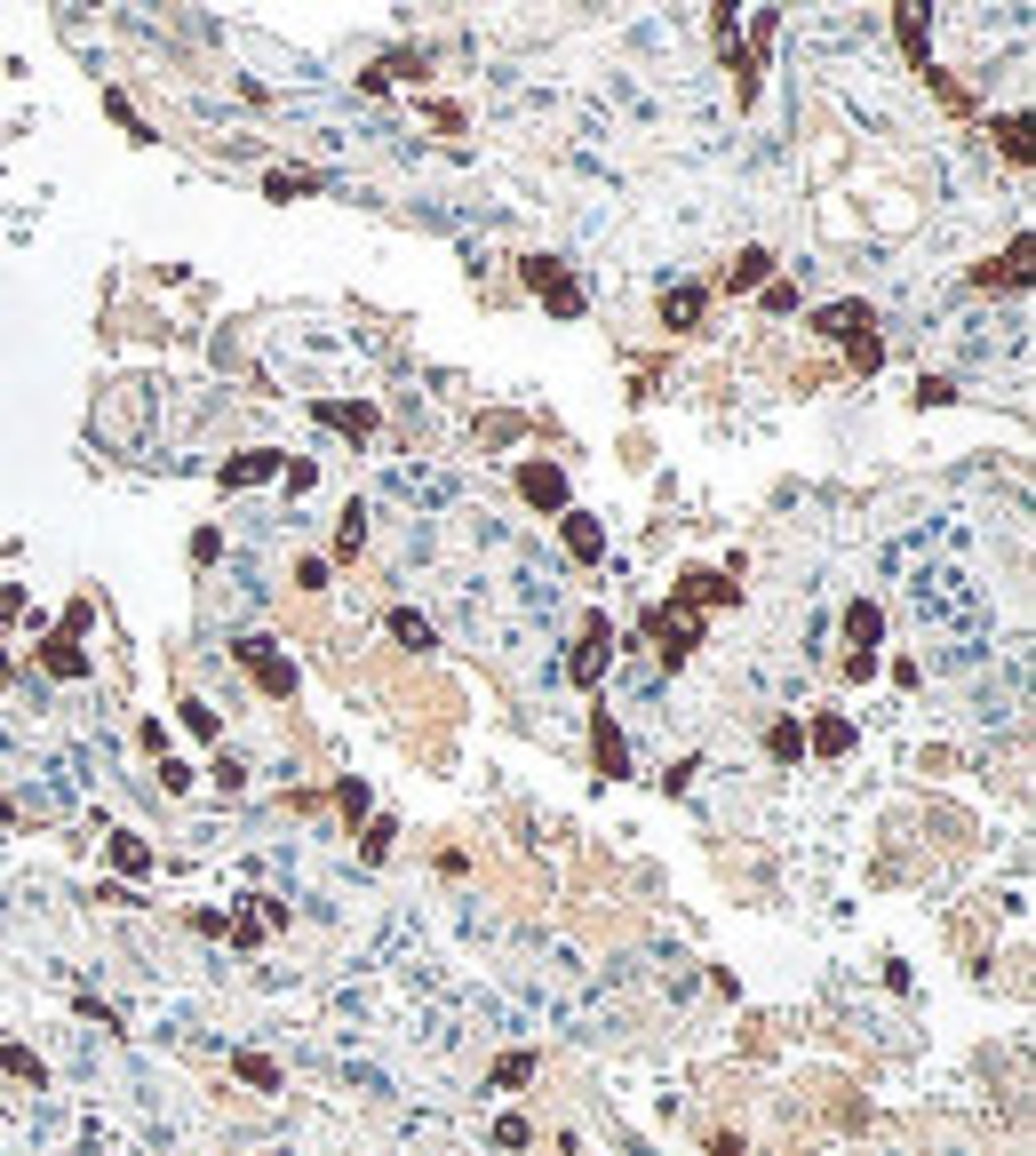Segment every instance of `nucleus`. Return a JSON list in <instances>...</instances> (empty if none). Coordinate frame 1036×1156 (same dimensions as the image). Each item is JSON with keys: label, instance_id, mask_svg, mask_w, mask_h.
<instances>
[{"label": "nucleus", "instance_id": "obj_3", "mask_svg": "<svg viewBox=\"0 0 1036 1156\" xmlns=\"http://www.w3.org/2000/svg\"><path fill=\"white\" fill-rule=\"evenodd\" d=\"M622 766H630L622 733H614V726H598V774H606V782H622Z\"/></svg>", "mask_w": 1036, "mask_h": 1156}, {"label": "nucleus", "instance_id": "obj_7", "mask_svg": "<svg viewBox=\"0 0 1036 1156\" xmlns=\"http://www.w3.org/2000/svg\"><path fill=\"white\" fill-rule=\"evenodd\" d=\"M518 486H527V495H534V503H558V495H567V486H558V471H543V463H534V471H527V479H518Z\"/></svg>", "mask_w": 1036, "mask_h": 1156}, {"label": "nucleus", "instance_id": "obj_2", "mask_svg": "<svg viewBox=\"0 0 1036 1156\" xmlns=\"http://www.w3.org/2000/svg\"><path fill=\"white\" fill-rule=\"evenodd\" d=\"M247 662H256V678L272 686V694H287V686H296V671H287V662H272V654H263V638H247Z\"/></svg>", "mask_w": 1036, "mask_h": 1156}, {"label": "nucleus", "instance_id": "obj_13", "mask_svg": "<svg viewBox=\"0 0 1036 1156\" xmlns=\"http://www.w3.org/2000/svg\"><path fill=\"white\" fill-rule=\"evenodd\" d=\"M717 25H734V0H717Z\"/></svg>", "mask_w": 1036, "mask_h": 1156}, {"label": "nucleus", "instance_id": "obj_1", "mask_svg": "<svg viewBox=\"0 0 1036 1156\" xmlns=\"http://www.w3.org/2000/svg\"><path fill=\"white\" fill-rule=\"evenodd\" d=\"M694 638H702V630H694V614H662V654H670V662H686Z\"/></svg>", "mask_w": 1036, "mask_h": 1156}, {"label": "nucleus", "instance_id": "obj_8", "mask_svg": "<svg viewBox=\"0 0 1036 1156\" xmlns=\"http://www.w3.org/2000/svg\"><path fill=\"white\" fill-rule=\"evenodd\" d=\"M567 543H574V559H598V526L591 519H567Z\"/></svg>", "mask_w": 1036, "mask_h": 1156}, {"label": "nucleus", "instance_id": "obj_6", "mask_svg": "<svg viewBox=\"0 0 1036 1156\" xmlns=\"http://www.w3.org/2000/svg\"><path fill=\"white\" fill-rule=\"evenodd\" d=\"M678 598H702V607H717V598H734V590L717 583V574H686V583H678Z\"/></svg>", "mask_w": 1036, "mask_h": 1156}, {"label": "nucleus", "instance_id": "obj_10", "mask_svg": "<svg viewBox=\"0 0 1036 1156\" xmlns=\"http://www.w3.org/2000/svg\"><path fill=\"white\" fill-rule=\"evenodd\" d=\"M845 630L861 638V647H877V607H853V614H845Z\"/></svg>", "mask_w": 1036, "mask_h": 1156}, {"label": "nucleus", "instance_id": "obj_11", "mask_svg": "<svg viewBox=\"0 0 1036 1156\" xmlns=\"http://www.w3.org/2000/svg\"><path fill=\"white\" fill-rule=\"evenodd\" d=\"M391 630L407 638V647H431V622H415V614H391Z\"/></svg>", "mask_w": 1036, "mask_h": 1156}, {"label": "nucleus", "instance_id": "obj_9", "mask_svg": "<svg viewBox=\"0 0 1036 1156\" xmlns=\"http://www.w3.org/2000/svg\"><path fill=\"white\" fill-rule=\"evenodd\" d=\"M694 311H702V296H694V287H686V296H670V303H662V320H670V327H686Z\"/></svg>", "mask_w": 1036, "mask_h": 1156}, {"label": "nucleus", "instance_id": "obj_12", "mask_svg": "<svg viewBox=\"0 0 1036 1156\" xmlns=\"http://www.w3.org/2000/svg\"><path fill=\"white\" fill-rule=\"evenodd\" d=\"M765 750H774V758H798V750H805V733H798V726H774V742H765Z\"/></svg>", "mask_w": 1036, "mask_h": 1156}, {"label": "nucleus", "instance_id": "obj_4", "mask_svg": "<svg viewBox=\"0 0 1036 1156\" xmlns=\"http://www.w3.org/2000/svg\"><path fill=\"white\" fill-rule=\"evenodd\" d=\"M869 327V311L861 303H838V311H821V336H861Z\"/></svg>", "mask_w": 1036, "mask_h": 1156}, {"label": "nucleus", "instance_id": "obj_5", "mask_svg": "<svg viewBox=\"0 0 1036 1156\" xmlns=\"http://www.w3.org/2000/svg\"><path fill=\"white\" fill-rule=\"evenodd\" d=\"M765 263H774V256H765V248H741V263H734V272H726V287H757V279H765Z\"/></svg>", "mask_w": 1036, "mask_h": 1156}]
</instances>
